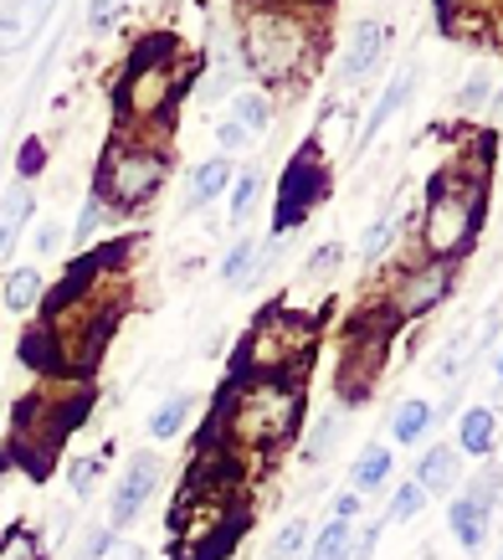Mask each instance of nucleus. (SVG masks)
Returning a JSON list of instances; mask_svg holds the SVG:
<instances>
[{
    "instance_id": "1",
    "label": "nucleus",
    "mask_w": 503,
    "mask_h": 560,
    "mask_svg": "<svg viewBox=\"0 0 503 560\" xmlns=\"http://www.w3.org/2000/svg\"><path fill=\"white\" fill-rule=\"evenodd\" d=\"M303 417V390L288 375H262V381H242L226 396V442L247 447V453H278L283 442H293Z\"/></svg>"
},
{
    "instance_id": "2",
    "label": "nucleus",
    "mask_w": 503,
    "mask_h": 560,
    "mask_svg": "<svg viewBox=\"0 0 503 560\" xmlns=\"http://www.w3.org/2000/svg\"><path fill=\"white\" fill-rule=\"evenodd\" d=\"M478 226H483V175L472 180L453 171L432 175L426 217H421V247L432 253V262H457L472 247Z\"/></svg>"
},
{
    "instance_id": "3",
    "label": "nucleus",
    "mask_w": 503,
    "mask_h": 560,
    "mask_svg": "<svg viewBox=\"0 0 503 560\" xmlns=\"http://www.w3.org/2000/svg\"><path fill=\"white\" fill-rule=\"evenodd\" d=\"M308 350H314V324L283 304H268L247 329V340H242L236 375L242 381H262V375H288L293 381V355L303 360Z\"/></svg>"
},
{
    "instance_id": "4",
    "label": "nucleus",
    "mask_w": 503,
    "mask_h": 560,
    "mask_svg": "<svg viewBox=\"0 0 503 560\" xmlns=\"http://www.w3.org/2000/svg\"><path fill=\"white\" fill-rule=\"evenodd\" d=\"M169 175V160L160 150H144V144H129V150H114L108 154V165L98 175V196L108 211H139V206H150L160 196Z\"/></svg>"
},
{
    "instance_id": "5",
    "label": "nucleus",
    "mask_w": 503,
    "mask_h": 560,
    "mask_svg": "<svg viewBox=\"0 0 503 560\" xmlns=\"http://www.w3.org/2000/svg\"><path fill=\"white\" fill-rule=\"evenodd\" d=\"M303 68V47H299V21L288 16H257L247 26V72L257 78H293Z\"/></svg>"
},
{
    "instance_id": "6",
    "label": "nucleus",
    "mask_w": 503,
    "mask_h": 560,
    "mask_svg": "<svg viewBox=\"0 0 503 560\" xmlns=\"http://www.w3.org/2000/svg\"><path fill=\"white\" fill-rule=\"evenodd\" d=\"M160 483H165V458L160 453H129V468L118 474V483H114V493H108V520L103 525L114 529H129L139 520V514L150 510V499L160 493Z\"/></svg>"
},
{
    "instance_id": "7",
    "label": "nucleus",
    "mask_w": 503,
    "mask_h": 560,
    "mask_svg": "<svg viewBox=\"0 0 503 560\" xmlns=\"http://www.w3.org/2000/svg\"><path fill=\"white\" fill-rule=\"evenodd\" d=\"M457 283V268L453 262H421V268H406V278L396 283V299L390 308L406 314V319H421V314H432Z\"/></svg>"
},
{
    "instance_id": "8",
    "label": "nucleus",
    "mask_w": 503,
    "mask_h": 560,
    "mask_svg": "<svg viewBox=\"0 0 503 560\" xmlns=\"http://www.w3.org/2000/svg\"><path fill=\"white\" fill-rule=\"evenodd\" d=\"M324 196V171L314 165V154L303 150L283 175V201H278V226H272V237H288L303 217H308V206Z\"/></svg>"
},
{
    "instance_id": "9",
    "label": "nucleus",
    "mask_w": 503,
    "mask_h": 560,
    "mask_svg": "<svg viewBox=\"0 0 503 560\" xmlns=\"http://www.w3.org/2000/svg\"><path fill=\"white\" fill-rule=\"evenodd\" d=\"M386 42H390L386 21H375V16L360 21V26H354V36H350V47H344V57H339L335 83L350 88V83H360V78H370V72H375V62L386 57Z\"/></svg>"
},
{
    "instance_id": "10",
    "label": "nucleus",
    "mask_w": 503,
    "mask_h": 560,
    "mask_svg": "<svg viewBox=\"0 0 503 560\" xmlns=\"http://www.w3.org/2000/svg\"><path fill=\"white\" fill-rule=\"evenodd\" d=\"M57 0H5L0 11V51H21L51 21Z\"/></svg>"
},
{
    "instance_id": "11",
    "label": "nucleus",
    "mask_w": 503,
    "mask_h": 560,
    "mask_svg": "<svg viewBox=\"0 0 503 560\" xmlns=\"http://www.w3.org/2000/svg\"><path fill=\"white\" fill-rule=\"evenodd\" d=\"M236 180V165L226 160V154H211V160H201L196 171H190V180H185V201L180 211L190 217V211H201V206H211L217 196H226Z\"/></svg>"
},
{
    "instance_id": "12",
    "label": "nucleus",
    "mask_w": 503,
    "mask_h": 560,
    "mask_svg": "<svg viewBox=\"0 0 503 560\" xmlns=\"http://www.w3.org/2000/svg\"><path fill=\"white\" fill-rule=\"evenodd\" d=\"M447 529H453V540L463 545V550H483L488 529H493V510H488L483 499H472V493L457 489L453 504H447Z\"/></svg>"
},
{
    "instance_id": "13",
    "label": "nucleus",
    "mask_w": 503,
    "mask_h": 560,
    "mask_svg": "<svg viewBox=\"0 0 503 560\" xmlns=\"http://www.w3.org/2000/svg\"><path fill=\"white\" fill-rule=\"evenodd\" d=\"M463 458H478L488 463L493 458V447H499V411L493 407H468L457 417V442H453Z\"/></svg>"
},
{
    "instance_id": "14",
    "label": "nucleus",
    "mask_w": 503,
    "mask_h": 560,
    "mask_svg": "<svg viewBox=\"0 0 503 560\" xmlns=\"http://www.w3.org/2000/svg\"><path fill=\"white\" fill-rule=\"evenodd\" d=\"M417 78H421V72H417V62H411V68H401V72H396V78L386 83V93L375 98V108H370L365 129H360V150H365V144H375V135H381V129H386V124L406 108V98L417 93Z\"/></svg>"
},
{
    "instance_id": "15",
    "label": "nucleus",
    "mask_w": 503,
    "mask_h": 560,
    "mask_svg": "<svg viewBox=\"0 0 503 560\" xmlns=\"http://www.w3.org/2000/svg\"><path fill=\"white\" fill-rule=\"evenodd\" d=\"M417 483L426 489V499H432V493H457V483H463V453H457L453 442L426 447L417 463Z\"/></svg>"
},
{
    "instance_id": "16",
    "label": "nucleus",
    "mask_w": 503,
    "mask_h": 560,
    "mask_svg": "<svg viewBox=\"0 0 503 560\" xmlns=\"http://www.w3.org/2000/svg\"><path fill=\"white\" fill-rule=\"evenodd\" d=\"M432 427H436V407L426 396H406V401H396V411H390V442H396V447L426 442Z\"/></svg>"
},
{
    "instance_id": "17",
    "label": "nucleus",
    "mask_w": 503,
    "mask_h": 560,
    "mask_svg": "<svg viewBox=\"0 0 503 560\" xmlns=\"http://www.w3.org/2000/svg\"><path fill=\"white\" fill-rule=\"evenodd\" d=\"M390 474H396V453H390L386 442H365L350 468V489L360 493V499H365V493H381L390 483Z\"/></svg>"
},
{
    "instance_id": "18",
    "label": "nucleus",
    "mask_w": 503,
    "mask_h": 560,
    "mask_svg": "<svg viewBox=\"0 0 503 560\" xmlns=\"http://www.w3.org/2000/svg\"><path fill=\"white\" fill-rule=\"evenodd\" d=\"M196 407H201V401H196V390H169L165 401H160V407L150 411L144 432H150L154 442H175V438L185 432V422L196 417Z\"/></svg>"
},
{
    "instance_id": "19",
    "label": "nucleus",
    "mask_w": 503,
    "mask_h": 560,
    "mask_svg": "<svg viewBox=\"0 0 503 560\" xmlns=\"http://www.w3.org/2000/svg\"><path fill=\"white\" fill-rule=\"evenodd\" d=\"M36 211V196L26 186H11L5 196H0V262L16 253V242H21V226L32 221Z\"/></svg>"
},
{
    "instance_id": "20",
    "label": "nucleus",
    "mask_w": 503,
    "mask_h": 560,
    "mask_svg": "<svg viewBox=\"0 0 503 560\" xmlns=\"http://www.w3.org/2000/svg\"><path fill=\"white\" fill-rule=\"evenodd\" d=\"M396 237H401V211H396V201H390L386 211L365 226V237H360V262H365V268H375V262L390 253V242H396Z\"/></svg>"
},
{
    "instance_id": "21",
    "label": "nucleus",
    "mask_w": 503,
    "mask_h": 560,
    "mask_svg": "<svg viewBox=\"0 0 503 560\" xmlns=\"http://www.w3.org/2000/svg\"><path fill=\"white\" fill-rule=\"evenodd\" d=\"M42 293H47V278H42V268H11V278H5V293H0V304L11 308V314H32Z\"/></svg>"
},
{
    "instance_id": "22",
    "label": "nucleus",
    "mask_w": 503,
    "mask_h": 560,
    "mask_svg": "<svg viewBox=\"0 0 503 560\" xmlns=\"http://www.w3.org/2000/svg\"><path fill=\"white\" fill-rule=\"evenodd\" d=\"M308 540H314L308 520H303V514H293V520L272 535V545H268V556H262V560H303V556H308Z\"/></svg>"
},
{
    "instance_id": "23",
    "label": "nucleus",
    "mask_w": 503,
    "mask_h": 560,
    "mask_svg": "<svg viewBox=\"0 0 503 560\" xmlns=\"http://www.w3.org/2000/svg\"><path fill=\"white\" fill-rule=\"evenodd\" d=\"M232 119L247 129V135H268V124H272V103L268 93H252V88H242L232 98Z\"/></svg>"
},
{
    "instance_id": "24",
    "label": "nucleus",
    "mask_w": 503,
    "mask_h": 560,
    "mask_svg": "<svg viewBox=\"0 0 503 560\" xmlns=\"http://www.w3.org/2000/svg\"><path fill=\"white\" fill-rule=\"evenodd\" d=\"M350 535H354L350 520H329V525L308 540V560H350Z\"/></svg>"
},
{
    "instance_id": "25",
    "label": "nucleus",
    "mask_w": 503,
    "mask_h": 560,
    "mask_svg": "<svg viewBox=\"0 0 503 560\" xmlns=\"http://www.w3.org/2000/svg\"><path fill=\"white\" fill-rule=\"evenodd\" d=\"M421 510H426V489H421L417 478H406V483H396V493H390L386 525H411Z\"/></svg>"
},
{
    "instance_id": "26",
    "label": "nucleus",
    "mask_w": 503,
    "mask_h": 560,
    "mask_svg": "<svg viewBox=\"0 0 503 560\" xmlns=\"http://www.w3.org/2000/svg\"><path fill=\"white\" fill-rule=\"evenodd\" d=\"M257 247H262V242L257 237H242L232 247V253L221 257V268H217V278L221 283H226V289H242V283H247V272H252V257H257Z\"/></svg>"
},
{
    "instance_id": "27",
    "label": "nucleus",
    "mask_w": 503,
    "mask_h": 560,
    "mask_svg": "<svg viewBox=\"0 0 503 560\" xmlns=\"http://www.w3.org/2000/svg\"><path fill=\"white\" fill-rule=\"evenodd\" d=\"M344 242H324V247H314V253L303 257V283H324V278H335L339 268H344Z\"/></svg>"
},
{
    "instance_id": "28",
    "label": "nucleus",
    "mask_w": 503,
    "mask_h": 560,
    "mask_svg": "<svg viewBox=\"0 0 503 560\" xmlns=\"http://www.w3.org/2000/svg\"><path fill=\"white\" fill-rule=\"evenodd\" d=\"M262 171H247V175H236L232 180V226H242V221L257 211V201H262Z\"/></svg>"
},
{
    "instance_id": "29",
    "label": "nucleus",
    "mask_w": 503,
    "mask_h": 560,
    "mask_svg": "<svg viewBox=\"0 0 503 560\" xmlns=\"http://www.w3.org/2000/svg\"><path fill=\"white\" fill-rule=\"evenodd\" d=\"M339 427H344V407L324 411L319 427H314V438L303 442V458H308V463H324V458H329V447L339 442Z\"/></svg>"
},
{
    "instance_id": "30",
    "label": "nucleus",
    "mask_w": 503,
    "mask_h": 560,
    "mask_svg": "<svg viewBox=\"0 0 503 560\" xmlns=\"http://www.w3.org/2000/svg\"><path fill=\"white\" fill-rule=\"evenodd\" d=\"M483 103H493V68L478 62V68L468 72V83L457 88V108H463V114H478Z\"/></svg>"
},
{
    "instance_id": "31",
    "label": "nucleus",
    "mask_w": 503,
    "mask_h": 560,
    "mask_svg": "<svg viewBox=\"0 0 503 560\" xmlns=\"http://www.w3.org/2000/svg\"><path fill=\"white\" fill-rule=\"evenodd\" d=\"M103 221H108V206L98 196H87L83 211H78V226H72V247H87V242L103 232Z\"/></svg>"
},
{
    "instance_id": "32",
    "label": "nucleus",
    "mask_w": 503,
    "mask_h": 560,
    "mask_svg": "<svg viewBox=\"0 0 503 560\" xmlns=\"http://www.w3.org/2000/svg\"><path fill=\"white\" fill-rule=\"evenodd\" d=\"M98 478H103V458L93 453V458H78V463H72L68 483H72V493H78V499H93V493H98Z\"/></svg>"
},
{
    "instance_id": "33",
    "label": "nucleus",
    "mask_w": 503,
    "mask_h": 560,
    "mask_svg": "<svg viewBox=\"0 0 503 560\" xmlns=\"http://www.w3.org/2000/svg\"><path fill=\"white\" fill-rule=\"evenodd\" d=\"M463 493H472V499H483L488 510H493V504H499V493H503V468H493V463H483V474L472 478L468 489Z\"/></svg>"
},
{
    "instance_id": "34",
    "label": "nucleus",
    "mask_w": 503,
    "mask_h": 560,
    "mask_svg": "<svg viewBox=\"0 0 503 560\" xmlns=\"http://www.w3.org/2000/svg\"><path fill=\"white\" fill-rule=\"evenodd\" d=\"M217 144H221V154H226V160H232V154L252 150V135H247V129H242V124L232 119V114H226V119L217 124Z\"/></svg>"
},
{
    "instance_id": "35",
    "label": "nucleus",
    "mask_w": 503,
    "mask_h": 560,
    "mask_svg": "<svg viewBox=\"0 0 503 560\" xmlns=\"http://www.w3.org/2000/svg\"><path fill=\"white\" fill-rule=\"evenodd\" d=\"M114 540H118V535L108 525H93L83 535V545H78V560H103L108 550H114Z\"/></svg>"
},
{
    "instance_id": "36",
    "label": "nucleus",
    "mask_w": 503,
    "mask_h": 560,
    "mask_svg": "<svg viewBox=\"0 0 503 560\" xmlns=\"http://www.w3.org/2000/svg\"><path fill=\"white\" fill-rule=\"evenodd\" d=\"M129 0H87V32L93 36H103L108 26H114V16L124 11Z\"/></svg>"
},
{
    "instance_id": "37",
    "label": "nucleus",
    "mask_w": 503,
    "mask_h": 560,
    "mask_svg": "<svg viewBox=\"0 0 503 560\" xmlns=\"http://www.w3.org/2000/svg\"><path fill=\"white\" fill-rule=\"evenodd\" d=\"M381 529H386V520H375V525H365V529H354V535H350V560H370V556H375Z\"/></svg>"
},
{
    "instance_id": "38",
    "label": "nucleus",
    "mask_w": 503,
    "mask_h": 560,
    "mask_svg": "<svg viewBox=\"0 0 503 560\" xmlns=\"http://www.w3.org/2000/svg\"><path fill=\"white\" fill-rule=\"evenodd\" d=\"M329 520H350V525H360V493H354V489L335 493V510H329Z\"/></svg>"
},
{
    "instance_id": "39",
    "label": "nucleus",
    "mask_w": 503,
    "mask_h": 560,
    "mask_svg": "<svg viewBox=\"0 0 503 560\" xmlns=\"http://www.w3.org/2000/svg\"><path fill=\"white\" fill-rule=\"evenodd\" d=\"M57 247H62V232H57V221L36 226V253H57Z\"/></svg>"
},
{
    "instance_id": "40",
    "label": "nucleus",
    "mask_w": 503,
    "mask_h": 560,
    "mask_svg": "<svg viewBox=\"0 0 503 560\" xmlns=\"http://www.w3.org/2000/svg\"><path fill=\"white\" fill-rule=\"evenodd\" d=\"M108 560H144V545H134V540H114Z\"/></svg>"
},
{
    "instance_id": "41",
    "label": "nucleus",
    "mask_w": 503,
    "mask_h": 560,
    "mask_svg": "<svg viewBox=\"0 0 503 560\" xmlns=\"http://www.w3.org/2000/svg\"><path fill=\"white\" fill-rule=\"evenodd\" d=\"M493 375H499V386H503V350H499V360H493Z\"/></svg>"
},
{
    "instance_id": "42",
    "label": "nucleus",
    "mask_w": 503,
    "mask_h": 560,
    "mask_svg": "<svg viewBox=\"0 0 503 560\" xmlns=\"http://www.w3.org/2000/svg\"><path fill=\"white\" fill-rule=\"evenodd\" d=\"M303 560H308V556H303Z\"/></svg>"
},
{
    "instance_id": "43",
    "label": "nucleus",
    "mask_w": 503,
    "mask_h": 560,
    "mask_svg": "<svg viewBox=\"0 0 503 560\" xmlns=\"http://www.w3.org/2000/svg\"><path fill=\"white\" fill-rule=\"evenodd\" d=\"M499 560H503V556H499Z\"/></svg>"
}]
</instances>
